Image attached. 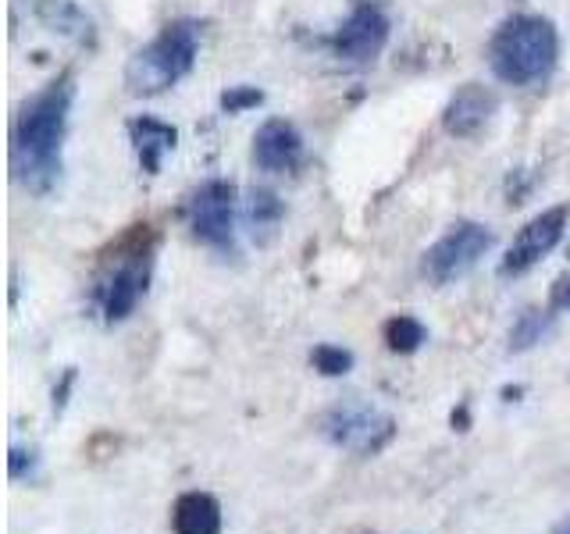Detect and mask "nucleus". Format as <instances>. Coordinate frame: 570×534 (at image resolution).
Returning <instances> with one entry per match:
<instances>
[{
    "instance_id": "nucleus-8",
    "label": "nucleus",
    "mask_w": 570,
    "mask_h": 534,
    "mask_svg": "<svg viewBox=\"0 0 570 534\" xmlns=\"http://www.w3.org/2000/svg\"><path fill=\"white\" fill-rule=\"evenodd\" d=\"M389 40V14L374 0H356L343 29L335 32L332 50L338 53V61L346 65H367L382 53Z\"/></svg>"
},
{
    "instance_id": "nucleus-20",
    "label": "nucleus",
    "mask_w": 570,
    "mask_h": 534,
    "mask_svg": "<svg viewBox=\"0 0 570 534\" xmlns=\"http://www.w3.org/2000/svg\"><path fill=\"white\" fill-rule=\"evenodd\" d=\"M264 100V93L261 89H254V86H232L228 93L222 97V107L228 115H239V111H246V107H257Z\"/></svg>"
},
{
    "instance_id": "nucleus-12",
    "label": "nucleus",
    "mask_w": 570,
    "mask_h": 534,
    "mask_svg": "<svg viewBox=\"0 0 570 534\" xmlns=\"http://www.w3.org/2000/svg\"><path fill=\"white\" fill-rule=\"evenodd\" d=\"M225 516L222 503L210 492H183L171 506V531L175 534H222Z\"/></svg>"
},
{
    "instance_id": "nucleus-3",
    "label": "nucleus",
    "mask_w": 570,
    "mask_h": 534,
    "mask_svg": "<svg viewBox=\"0 0 570 534\" xmlns=\"http://www.w3.org/2000/svg\"><path fill=\"white\" fill-rule=\"evenodd\" d=\"M150 267H154V236L147 231V225H136L132 236L125 239L115 249V257L104 264L97 289H94V303L107 325L125 320L136 310V303L147 296Z\"/></svg>"
},
{
    "instance_id": "nucleus-16",
    "label": "nucleus",
    "mask_w": 570,
    "mask_h": 534,
    "mask_svg": "<svg viewBox=\"0 0 570 534\" xmlns=\"http://www.w3.org/2000/svg\"><path fill=\"white\" fill-rule=\"evenodd\" d=\"M549 328V317L539 314V310H524L521 317H517V325L510 332V349L521 353V349H531L534 343H542V335Z\"/></svg>"
},
{
    "instance_id": "nucleus-9",
    "label": "nucleus",
    "mask_w": 570,
    "mask_h": 534,
    "mask_svg": "<svg viewBox=\"0 0 570 534\" xmlns=\"http://www.w3.org/2000/svg\"><path fill=\"white\" fill-rule=\"evenodd\" d=\"M567 221H570V207H549L542 214H534V218L517 231L513 246L507 249L503 264H499V275H524L531 271L534 264H539L546 254L557 249V243L563 239L567 231Z\"/></svg>"
},
{
    "instance_id": "nucleus-18",
    "label": "nucleus",
    "mask_w": 570,
    "mask_h": 534,
    "mask_svg": "<svg viewBox=\"0 0 570 534\" xmlns=\"http://www.w3.org/2000/svg\"><path fill=\"white\" fill-rule=\"evenodd\" d=\"M36 471H40V453H36L32 445L11 442V449H8V477L11 481H29Z\"/></svg>"
},
{
    "instance_id": "nucleus-4",
    "label": "nucleus",
    "mask_w": 570,
    "mask_h": 534,
    "mask_svg": "<svg viewBox=\"0 0 570 534\" xmlns=\"http://www.w3.org/2000/svg\"><path fill=\"white\" fill-rule=\"evenodd\" d=\"M196 47H200V36H196L193 22H186V18L168 22L154 43L132 53L129 68H125V86H129V93H136V97L165 93L168 86L189 76V68L196 61Z\"/></svg>"
},
{
    "instance_id": "nucleus-13",
    "label": "nucleus",
    "mask_w": 570,
    "mask_h": 534,
    "mask_svg": "<svg viewBox=\"0 0 570 534\" xmlns=\"http://www.w3.org/2000/svg\"><path fill=\"white\" fill-rule=\"evenodd\" d=\"M129 136L136 142V154H139V165L142 171H150L157 175L160 171V160H165L168 150H175V142H178V132L171 129V125L165 121H157L150 115H142L129 125Z\"/></svg>"
},
{
    "instance_id": "nucleus-21",
    "label": "nucleus",
    "mask_w": 570,
    "mask_h": 534,
    "mask_svg": "<svg viewBox=\"0 0 570 534\" xmlns=\"http://www.w3.org/2000/svg\"><path fill=\"white\" fill-rule=\"evenodd\" d=\"M549 310H570V271L552 281L549 293Z\"/></svg>"
},
{
    "instance_id": "nucleus-6",
    "label": "nucleus",
    "mask_w": 570,
    "mask_h": 534,
    "mask_svg": "<svg viewBox=\"0 0 570 534\" xmlns=\"http://www.w3.org/2000/svg\"><path fill=\"white\" fill-rule=\"evenodd\" d=\"M186 221L193 239L210 249L232 254L236 249V186L225 178H210L186 200Z\"/></svg>"
},
{
    "instance_id": "nucleus-15",
    "label": "nucleus",
    "mask_w": 570,
    "mask_h": 534,
    "mask_svg": "<svg viewBox=\"0 0 570 534\" xmlns=\"http://www.w3.org/2000/svg\"><path fill=\"white\" fill-rule=\"evenodd\" d=\"M428 343V328L421 325L417 317H410V314H400V317H392L389 325H385V346L392 353H417L421 346Z\"/></svg>"
},
{
    "instance_id": "nucleus-14",
    "label": "nucleus",
    "mask_w": 570,
    "mask_h": 534,
    "mask_svg": "<svg viewBox=\"0 0 570 534\" xmlns=\"http://www.w3.org/2000/svg\"><path fill=\"white\" fill-rule=\"evenodd\" d=\"M36 14H40V22L50 32H61L82 47H94V22H89L71 0H40V4H36Z\"/></svg>"
},
{
    "instance_id": "nucleus-10",
    "label": "nucleus",
    "mask_w": 570,
    "mask_h": 534,
    "mask_svg": "<svg viewBox=\"0 0 570 534\" xmlns=\"http://www.w3.org/2000/svg\"><path fill=\"white\" fill-rule=\"evenodd\" d=\"M495 107H499V97L489 86L468 82L463 89H456V97L450 103H445L442 125H445V132L468 139V136H478L481 129H485L489 118L495 115Z\"/></svg>"
},
{
    "instance_id": "nucleus-19",
    "label": "nucleus",
    "mask_w": 570,
    "mask_h": 534,
    "mask_svg": "<svg viewBox=\"0 0 570 534\" xmlns=\"http://www.w3.org/2000/svg\"><path fill=\"white\" fill-rule=\"evenodd\" d=\"M282 218V207L272 192H254V204H249V225L254 228H275Z\"/></svg>"
},
{
    "instance_id": "nucleus-22",
    "label": "nucleus",
    "mask_w": 570,
    "mask_h": 534,
    "mask_svg": "<svg viewBox=\"0 0 570 534\" xmlns=\"http://www.w3.org/2000/svg\"><path fill=\"white\" fill-rule=\"evenodd\" d=\"M71 382H76V370H65V382H61V388H53V409H58V414H61V409H65V403H68V392H71Z\"/></svg>"
},
{
    "instance_id": "nucleus-7",
    "label": "nucleus",
    "mask_w": 570,
    "mask_h": 534,
    "mask_svg": "<svg viewBox=\"0 0 570 534\" xmlns=\"http://www.w3.org/2000/svg\"><path fill=\"white\" fill-rule=\"evenodd\" d=\"M495 236L478 221H456L445 236L424 254V278L435 285H450L463 278L471 267L489 254Z\"/></svg>"
},
{
    "instance_id": "nucleus-23",
    "label": "nucleus",
    "mask_w": 570,
    "mask_h": 534,
    "mask_svg": "<svg viewBox=\"0 0 570 534\" xmlns=\"http://www.w3.org/2000/svg\"><path fill=\"white\" fill-rule=\"evenodd\" d=\"M552 534H570V516H563V521L552 527Z\"/></svg>"
},
{
    "instance_id": "nucleus-11",
    "label": "nucleus",
    "mask_w": 570,
    "mask_h": 534,
    "mask_svg": "<svg viewBox=\"0 0 570 534\" xmlns=\"http://www.w3.org/2000/svg\"><path fill=\"white\" fill-rule=\"evenodd\" d=\"M303 157V139L296 132V125L272 118L261 125V132L254 139V160L257 168L272 171V175H285V171H296Z\"/></svg>"
},
{
    "instance_id": "nucleus-2",
    "label": "nucleus",
    "mask_w": 570,
    "mask_h": 534,
    "mask_svg": "<svg viewBox=\"0 0 570 534\" xmlns=\"http://www.w3.org/2000/svg\"><path fill=\"white\" fill-rule=\"evenodd\" d=\"M560 58V36L549 18L517 14L507 18L489 40V65L510 86H534L549 79Z\"/></svg>"
},
{
    "instance_id": "nucleus-17",
    "label": "nucleus",
    "mask_w": 570,
    "mask_h": 534,
    "mask_svg": "<svg viewBox=\"0 0 570 534\" xmlns=\"http://www.w3.org/2000/svg\"><path fill=\"white\" fill-rule=\"evenodd\" d=\"M311 364H314L317 374H325V378H343V374L353 370V353L343 349V346H328L325 343V346H317L311 353Z\"/></svg>"
},
{
    "instance_id": "nucleus-5",
    "label": "nucleus",
    "mask_w": 570,
    "mask_h": 534,
    "mask_svg": "<svg viewBox=\"0 0 570 534\" xmlns=\"http://www.w3.org/2000/svg\"><path fill=\"white\" fill-rule=\"evenodd\" d=\"M321 432H325V438L338 445V449L367 459V456L385 453L392 445V438H396V421L379 406L350 399V403L332 406L328 414L321 417Z\"/></svg>"
},
{
    "instance_id": "nucleus-1",
    "label": "nucleus",
    "mask_w": 570,
    "mask_h": 534,
    "mask_svg": "<svg viewBox=\"0 0 570 534\" xmlns=\"http://www.w3.org/2000/svg\"><path fill=\"white\" fill-rule=\"evenodd\" d=\"M76 86L68 76L53 79L40 97L26 103V111L14 121L11 168L14 178L32 192H50L61 178V150L68 132V111Z\"/></svg>"
}]
</instances>
